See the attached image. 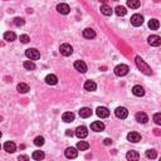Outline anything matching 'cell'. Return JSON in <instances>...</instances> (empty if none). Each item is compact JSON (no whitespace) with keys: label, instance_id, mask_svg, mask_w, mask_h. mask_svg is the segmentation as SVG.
I'll return each instance as SVG.
<instances>
[{"label":"cell","instance_id":"f35d334b","mask_svg":"<svg viewBox=\"0 0 161 161\" xmlns=\"http://www.w3.org/2000/svg\"><path fill=\"white\" fill-rule=\"evenodd\" d=\"M111 143H112L111 138H105V145H107V146H108V145H111Z\"/></svg>","mask_w":161,"mask_h":161},{"label":"cell","instance_id":"6da1fadb","mask_svg":"<svg viewBox=\"0 0 161 161\" xmlns=\"http://www.w3.org/2000/svg\"><path fill=\"white\" fill-rule=\"evenodd\" d=\"M135 62H136L137 68L140 69V71H141L142 73L147 74V76H151V74H152V71H151V68H150V66H147V64L145 63V61L142 59V58H141L140 56H137V57L135 58Z\"/></svg>","mask_w":161,"mask_h":161},{"label":"cell","instance_id":"4dcf8cb0","mask_svg":"<svg viewBox=\"0 0 161 161\" xmlns=\"http://www.w3.org/2000/svg\"><path fill=\"white\" fill-rule=\"evenodd\" d=\"M44 152L43 151H34L33 152V155H31V157H33L34 160H37V161H40V160H43L44 159Z\"/></svg>","mask_w":161,"mask_h":161},{"label":"cell","instance_id":"74e56055","mask_svg":"<svg viewBox=\"0 0 161 161\" xmlns=\"http://www.w3.org/2000/svg\"><path fill=\"white\" fill-rule=\"evenodd\" d=\"M18 159H19V160H24V161H28V160H29V157H28V156H25V155H20Z\"/></svg>","mask_w":161,"mask_h":161},{"label":"cell","instance_id":"ffe728a7","mask_svg":"<svg viewBox=\"0 0 161 161\" xmlns=\"http://www.w3.org/2000/svg\"><path fill=\"white\" fill-rule=\"evenodd\" d=\"M136 121L138 123H146L149 121V117L145 112H138V113H136Z\"/></svg>","mask_w":161,"mask_h":161},{"label":"cell","instance_id":"d4e9b609","mask_svg":"<svg viewBox=\"0 0 161 161\" xmlns=\"http://www.w3.org/2000/svg\"><path fill=\"white\" fill-rule=\"evenodd\" d=\"M17 89H18V92H19V93H26L30 88H29V86L26 84V83L20 82V83L17 86Z\"/></svg>","mask_w":161,"mask_h":161},{"label":"cell","instance_id":"d6a6232c","mask_svg":"<svg viewBox=\"0 0 161 161\" xmlns=\"http://www.w3.org/2000/svg\"><path fill=\"white\" fill-rule=\"evenodd\" d=\"M146 157L147 159H156L157 157V152L155 150H147L146 151Z\"/></svg>","mask_w":161,"mask_h":161},{"label":"cell","instance_id":"f1b7e54d","mask_svg":"<svg viewBox=\"0 0 161 161\" xmlns=\"http://www.w3.org/2000/svg\"><path fill=\"white\" fill-rule=\"evenodd\" d=\"M23 66H24L25 69H28V71H34V69H35V63L33 61H30V59L29 61H25Z\"/></svg>","mask_w":161,"mask_h":161},{"label":"cell","instance_id":"9a60e30c","mask_svg":"<svg viewBox=\"0 0 161 161\" xmlns=\"http://www.w3.org/2000/svg\"><path fill=\"white\" fill-rule=\"evenodd\" d=\"M4 150L9 154H13V152H15V150H17V145L13 141H7L4 143Z\"/></svg>","mask_w":161,"mask_h":161},{"label":"cell","instance_id":"60d3db41","mask_svg":"<svg viewBox=\"0 0 161 161\" xmlns=\"http://www.w3.org/2000/svg\"><path fill=\"white\" fill-rule=\"evenodd\" d=\"M100 1H101V3H103V4H106V1H107V0H100Z\"/></svg>","mask_w":161,"mask_h":161},{"label":"cell","instance_id":"1f68e13d","mask_svg":"<svg viewBox=\"0 0 161 161\" xmlns=\"http://www.w3.org/2000/svg\"><path fill=\"white\" fill-rule=\"evenodd\" d=\"M115 13L119 15V17H123V15H126L127 10H126L125 7H117V8L115 9Z\"/></svg>","mask_w":161,"mask_h":161},{"label":"cell","instance_id":"5b68a950","mask_svg":"<svg viewBox=\"0 0 161 161\" xmlns=\"http://www.w3.org/2000/svg\"><path fill=\"white\" fill-rule=\"evenodd\" d=\"M115 115H116L117 119L125 120L128 116V111H127V108H125V107H117L116 111H115Z\"/></svg>","mask_w":161,"mask_h":161},{"label":"cell","instance_id":"44dd1931","mask_svg":"<svg viewBox=\"0 0 161 161\" xmlns=\"http://www.w3.org/2000/svg\"><path fill=\"white\" fill-rule=\"evenodd\" d=\"M100 10H101V13H102V14L106 15V17H110V15H112V13H113V10L111 9V7H108V5H106V4L101 5Z\"/></svg>","mask_w":161,"mask_h":161},{"label":"cell","instance_id":"52a82bcc","mask_svg":"<svg viewBox=\"0 0 161 161\" xmlns=\"http://www.w3.org/2000/svg\"><path fill=\"white\" fill-rule=\"evenodd\" d=\"M76 136L78 138H84V137H87L88 136V130H87V127H84V126H79L76 128Z\"/></svg>","mask_w":161,"mask_h":161},{"label":"cell","instance_id":"9c48e42d","mask_svg":"<svg viewBox=\"0 0 161 161\" xmlns=\"http://www.w3.org/2000/svg\"><path fill=\"white\" fill-rule=\"evenodd\" d=\"M91 130L96 131V132H101L105 130V123L101 122V121H94L91 123Z\"/></svg>","mask_w":161,"mask_h":161},{"label":"cell","instance_id":"484cf974","mask_svg":"<svg viewBox=\"0 0 161 161\" xmlns=\"http://www.w3.org/2000/svg\"><path fill=\"white\" fill-rule=\"evenodd\" d=\"M140 5H141L140 0H127V7L131 9H137L140 8Z\"/></svg>","mask_w":161,"mask_h":161},{"label":"cell","instance_id":"8992f818","mask_svg":"<svg viewBox=\"0 0 161 161\" xmlns=\"http://www.w3.org/2000/svg\"><path fill=\"white\" fill-rule=\"evenodd\" d=\"M143 23V17L141 14H133L131 17V24L133 26H140Z\"/></svg>","mask_w":161,"mask_h":161},{"label":"cell","instance_id":"f6af8a7d","mask_svg":"<svg viewBox=\"0 0 161 161\" xmlns=\"http://www.w3.org/2000/svg\"><path fill=\"white\" fill-rule=\"evenodd\" d=\"M0 149H1V145H0Z\"/></svg>","mask_w":161,"mask_h":161},{"label":"cell","instance_id":"8fae6325","mask_svg":"<svg viewBox=\"0 0 161 161\" xmlns=\"http://www.w3.org/2000/svg\"><path fill=\"white\" fill-rule=\"evenodd\" d=\"M64 155H66L67 159H76L78 156V151H77V149H74V147H68L66 151H64Z\"/></svg>","mask_w":161,"mask_h":161},{"label":"cell","instance_id":"83f0119b","mask_svg":"<svg viewBox=\"0 0 161 161\" xmlns=\"http://www.w3.org/2000/svg\"><path fill=\"white\" fill-rule=\"evenodd\" d=\"M15 38H17V35H15L14 31H7V33H4V39L7 42H14Z\"/></svg>","mask_w":161,"mask_h":161},{"label":"cell","instance_id":"4fadbf2b","mask_svg":"<svg viewBox=\"0 0 161 161\" xmlns=\"http://www.w3.org/2000/svg\"><path fill=\"white\" fill-rule=\"evenodd\" d=\"M147 42H149V44L150 45H152V47H159L160 44H161V38L159 35H150L149 37V39H147Z\"/></svg>","mask_w":161,"mask_h":161},{"label":"cell","instance_id":"7402d4cb","mask_svg":"<svg viewBox=\"0 0 161 161\" xmlns=\"http://www.w3.org/2000/svg\"><path fill=\"white\" fill-rule=\"evenodd\" d=\"M62 120L64 122H67V123L73 122L74 121V113H73V112H64L63 116H62Z\"/></svg>","mask_w":161,"mask_h":161},{"label":"cell","instance_id":"ee69618b","mask_svg":"<svg viewBox=\"0 0 161 161\" xmlns=\"http://www.w3.org/2000/svg\"><path fill=\"white\" fill-rule=\"evenodd\" d=\"M1 120H3V119H1V117H0V121H1Z\"/></svg>","mask_w":161,"mask_h":161},{"label":"cell","instance_id":"5bb4252c","mask_svg":"<svg viewBox=\"0 0 161 161\" xmlns=\"http://www.w3.org/2000/svg\"><path fill=\"white\" fill-rule=\"evenodd\" d=\"M127 140L130 141V142H133V143H136L138 141H141V135L138 132H130L127 135Z\"/></svg>","mask_w":161,"mask_h":161},{"label":"cell","instance_id":"f546056e","mask_svg":"<svg viewBox=\"0 0 161 161\" xmlns=\"http://www.w3.org/2000/svg\"><path fill=\"white\" fill-rule=\"evenodd\" d=\"M77 149L80 150V151H86V150L89 149V143L86 142V141H79V142L77 143Z\"/></svg>","mask_w":161,"mask_h":161},{"label":"cell","instance_id":"7c38bea8","mask_svg":"<svg viewBox=\"0 0 161 161\" xmlns=\"http://www.w3.org/2000/svg\"><path fill=\"white\" fill-rule=\"evenodd\" d=\"M96 113H97V116L101 117V119H106V117L110 116V111L107 107H98V108L96 110Z\"/></svg>","mask_w":161,"mask_h":161},{"label":"cell","instance_id":"30bf717a","mask_svg":"<svg viewBox=\"0 0 161 161\" xmlns=\"http://www.w3.org/2000/svg\"><path fill=\"white\" fill-rule=\"evenodd\" d=\"M74 68L77 69L80 73H86L87 72V64H86L83 61H76L74 62Z\"/></svg>","mask_w":161,"mask_h":161},{"label":"cell","instance_id":"2e32d148","mask_svg":"<svg viewBox=\"0 0 161 161\" xmlns=\"http://www.w3.org/2000/svg\"><path fill=\"white\" fill-rule=\"evenodd\" d=\"M79 116L82 117V119H88V117L92 116V110L88 108V107H83V108L79 110Z\"/></svg>","mask_w":161,"mask_h":161},{"label":"cell","instance_id":"ba28073f","mask_svg":"<svg viewBox=\"0 0 161 161\" xmlns=\"http://www.w3.org/2000/svg\"><path fill=\"white\" fill-rule=\"evenodd\" d=\"M57 12L61 13V14H63V15H67V14H69V12H71V8H69L68 4L61 3V4L57 5Z\"/></svg>","mask_w":161,"mask_h":161},{"label":"cell","instance_id":"ac0fdd59","mask_svg":"<svg viewBox=\"0 0 161 161\" xmlns=\"http://www.w3.org/2000/svg\"><path fill=\"white\" fill-rule=\"evenodd\" d=\"M96 88H97L96 82H93V80H86V83H84V89L86 91H88V92H93V91H96Z\"/></svg>","mask_w":161,"mask_h":161},{"label":"cell","instance_id":"d590c367","mask_svg":"<svg viewBox=\"0 0 161 161\" xmlns=\"http://www.w3.org/2000/svg\"><path fill=\"white\" fill-rule=\"evenodd\" d=\"M154 121L156 125H161V113H155L154 115Z\"/></svg>","mask_w":161,"mask_h":161},{"label":"cell","instance_id":"277c9868","mask_svg":"<svg viewBox=\"0 0 161 161\" xmlns=\"http://www.w3.org/2000/svg\"><path fill=\"white\" fill-rule=\"evenodd\" d=\"M59 52H61V54H62V56L68 57V56H71L72 53H73V48H72L71 44H67V43H64V44L61 45Z\"/></svg>","mask_w":161,"mask_h":161},{"label":"cell","instance_id":"8d00e7d4","mask_svg":"<svg viewBox=\"0 0 161 161\" xmlns=\"http://www.w3.org/2000/svg\"><path fill=\"white\" fill-rule=\"evenodd\" d=\"M29 40H30L29 35H26V34L20 35V42H21V43H24V44H26V43H29Z\"/></svg>","mask_w":161,"mask_h":161},{"label":"cell","instance_id":"603a6c76","mask_svg":"<svg viewBox=\"0 0 161 161\" xmlns=\"http://www.w3.org/2000/svg\"><path fill=\"white\" fill-rule=\"evenodd\" d=\"M83 37L84 38H87V39H93L96 37V31L93 29H91V28H87V29L83 30Z\"/></svg>","mask_w":161,"mask_h":161},{"label":"cell","instance_id":"4316f807","mask_svg":"<svg viewBox=\"0 0 161 161\" xmlns=\"http://www.w3.org/2000/svg\"><path fill=\"white\" fill-rule=\"evenodd\" d=\"M159 26H160V23H159L157 19H151L149 21V28L151 30H157Z\"/></svg>","mask_w":161,"mask_h":161},{"label":"cell","instance_id":"e575fe53","mask_svg":"<svg viewBox=\"0 0 161 161\" xmlns=\"http://www.w3.org/2000/svg\"><path fill=\"white\" fill-rule=\"evenodd\" d=\"M13 23H14V25H17V26H23L24 23H25V20L23 18H15L13 20Z\"/></svg>","mask_w":161,"mask_h":161},{"label":"cell","instance_id":"7a4b0ae2","mask_svg":"<svg viewBox=\"0 0 161 161\" xmlns=\"http://www.w3.org/2000/svg\"><path fill=\"white\" fill-rule=\"evenodd\" d=\"M25 56L28 57L30 61H38L40 58V53L38 49H35V48H29V49L25 50Z\"/></svg>","mask_w":161,"mask_h":161},{"label":"cell","instance_id":"b9f144b4","mask_svg":"<svg viewBox=\"0 0 161 161\" xmlns=\"http://www.w3.org/2000/svg\"><path fill=\"white\" fill-rule=\"evenodd\" d=\"M0 137H1V131H0Z\"/></svg>","mask_w":161,"mask_h":161},{"label":"cell","instance_id":"836d02e7","mask_svg":"<svg viewBox=\"0 0 161 161\" xmlns=\"http://www.w3.org/2000/svg\"><path fill=\"white\" fill-rule=\"evenodd\" d=\"M34 145H37V146H43L44 145V137L42 136H38L34 138Z\"/></svg>","mask_w":161,"mask_h":161},{"label":"cell","instance_id":"7bdbcfd3","mask_svg":"<svg viewBox=\"0 0 161 161\" xmlns=\"http://www.w3.org/2000/svg\"><path fill=\"white\" fill-rule=\"evenodd\" d=\"M113 1H119V0H113Z\"/></svg>","mask_w":161,"mask_h":161},{"label":"cell","instance_id":"ab89813d","mask_svg":"<svg viewBox=\"0 0 161 161\" xmlns=\"http://www.w3.org/2000/svg\"><path fill=\"white\" fill-rule=\"evenodd\" d=\"M66 135H67V136H73V132H72L71 130H67V132H66Z\"/></svg>","mask_w":161,"mask_h":161},{"label":"cell","instance_id":"d6986e66","mask_svg":"<svg viewBox=\"0 0 161 161\" xmlns=\"http://www.w3.org/2000/svg\"><path fill=\"white\" fill-rule=\"evenodd\" d=\"M45 83L49 84V86H56L58 83L57 76H54V74H48V76L45 77Z\"/></svg>","mask_w":161,"mask_h":161},{"label":"cell","instance_id":"e0dca14e","mask_svg":"<svg viewBox=\"0 0 161 161\" xmlns=\"http://www.w3.org/2000/svg\"><path fill=\"white\" fill-rule=\"evenodd\" d=\"M132 93L136 96V97H142V96L145 94V89L143 87H141V86H133V88H132Z\"/></svg>","mask_w":161,"mask_h":161},{"label":"cell","instance_id":"3957f363","mask_svg":"<svg viewBox=\"0 0 161 161\" xmlns=\"http://www.w3.org/2000/svg\"><path fill=\"white\" fill-rule=\"evenodd\" d=\"M128 71H130V68H128L126 64H119V66H116V68H115V74L119 77H123L128 73Z\"/></svg>","mask_w":161,"mask_h":161},{"label":"cell","instance_id":"cb8c5ba5","mask_svg":"<svg viewBox=\"0 0 161 161\" xmlns=\"http://www.w3.org/2000/svg\"><path fill=\"white\" fill-rule=\"evenodd\" d=\"M126 159L130 160V161H137L138 159H140V155H138V152H136V151H128L126 154Z\"/></svg>","mask_w":161,"mask_h":161}]
</instances>
